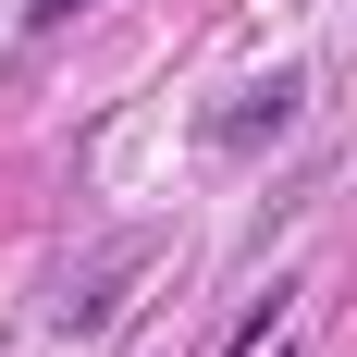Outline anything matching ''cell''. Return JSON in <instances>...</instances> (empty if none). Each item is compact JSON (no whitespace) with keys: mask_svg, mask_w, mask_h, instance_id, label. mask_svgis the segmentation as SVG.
<instances>
[{"mask_svg":"<svg viewBox=\"0 0 357 357\" xmlns=\"http://www.w3.org/2000/svg\"><path fill=\"white\" fill-rule=\"evenodd\" d=\"M259 357H296V345H259Z\"/></svg>","mask_w":357,"mask_h":357,"instance_id":"4","label":"cell"},{"mask_svg":"<svg viewBox=\"0 0 357 357\" xmlns=\"http://www.w3.org/2000/svg\"><path fill=\"white\" fill-rule=\"evenodd\" d=\"M136 271H148V247H111L99 271H74L62 308H50V333H74V345H86V333H111V308H123V284H136Z\"/></svg>","mask_w":357,"mask_h":357,"instance_id":"2","label":"cell"},{"mask_svg":"<svg viewBox=\"0 0 357 357\" xmlns=\"http://www.w3.org/2000/svg\"><path fill=\"white\" fill-rule=\"evenodd\" d=\"M296 99H308V74H259L247 99H222V111H210V148H234V160H247V148H271V136L296 123Z\"/></svg>","mask_w":357,"mask_h":357,"instance_id":"1","label":"cell"},{"mask_svg":"<svg viewBox=\"0 0 357 357\" xmlns=\"http://www.w3.org/2000/svg\"><path fill=\"white\" fill-rule=\"evenodd\" d=\"M62 13H86V0H37V25H62Z\"/></svg>","mask_w":357,"mask_h":357,"instance_id":"3","label":"cell"}]
</instances>
